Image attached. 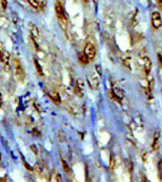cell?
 <instances>
[{"label": "cell", "instance_id": "cell-1", "mask_svg": "<svg viewBox=\"0 0 162 182\" xmlns=\"http://www.w3.org/2000/svg\"><path fill=\"white\" fill-rule=\"evenodd\" d=\"M14 67L15 79L17 80L19 83L23 84L25 82V78H26L25 71H24V68H23V67H22L21 63L17 59L14 60Z\"/></svg>", "mask_w": 162, "mask_h": 182}, {"label": "cell", "instance_id": "cell-2", "mask_svg": "<svg viewBox=\"0 0 162 182\" xmlns=\"http://www.w3.org/2000/svg\"><path fill=\"white\" fill-rule=\"evenodd\" d=\"M151 19H152V26H153L155 30L159 29L162 26V19H161L160 14L158 12H154L153 14H152Z\"/></svg>", "mask_w": 162, "mask_h": 182}, {"label": "cell", "instance_id": "cell-3", "mask_svg": "<svg viewBox=\"0 0 162 182\" xmlns=\"http://www.w3.org/2000/svg\"><path fill=\"white\" fill-rule=\"evenodd\" d=\"M84 53L90 60H93L96 55V50L95 46L91 43H88L85 46V48H84Z\"/></svg>", "mask_w": 162, "mask_h": 182}, {"label": "cell", "instance_id": "cell-4", "mask_svg": "<svg viewBox=\"0 0 162 182\" xmlns=\"http://www.w3.org/2000/svg\"><path fill=\"white\" fill-rule=\"evenodd\" d=\"M0 60L5 65H8L9 60H10V53L6 50V48L2 42H0Z\"/></svg>", "mask_w": 162, "mask_h": 182}, {"label": "cell", "instance_id": "cell-5", "mask_svg": "<svg viewBox=\"0 0 162 182\" xmlns=\"http://www.w3.org/2000/svg\"><path fill=\"white\" fill-rule=\"evenodd\" d=\"M142 64H143V71L146 76H148L151 72V68H152V62L150 60V58L147 56L142 57Z\"/></svg>", "mask_w": 162, "mask_h": 182}, {"label": "cell", "instance_id": "cell-6", "mask_svg": "<svg viewBox=\"0 0 162 182\" xmlns=\"http://www.w3.org/2000/svg\"><path fill=\"white\" fill-rule=\"evenodd\" d=\"M112 97L113 98V100L120 103L121 100L123 99V97H124V92L122 91V89L118 88V87H113L112 90Z\"/></svg>", "mask_w": 162, "mask_h": 182}, {"label": "cell", "instance_id": "cell-7", "mask_svg": "<svg viewBox=\"0 0 162 182\" xmlns=\"http://www.w3.org/2000/svg\"><path fill=\"white\" fill-rule=\"evenodd\" d=\"M87 83L92 89L98 88V79L95 75H88L87 76Z\"/></svg>", "mask_w": 162, "mask_h": 182}, {"label": "cell", "instance_id": "cell-8", "mask_svg": "<svg viewBox=\"0 0 162 182\" xmlns=\"http://www.w3.org/2000/svg\"><path fill=\"white\" fill-rule=\"evenodd\" d=\"M147 77H148V84H147V88H146V91H147L148 95H149V97H150V96H152V93H153L154 80V78L150 75V74H149Z\"/></svg>", "mask_w": 162, "mask_h": 182}, {"label": "cell", "instance_id": "cell-9", "mask_svg": "<svg viewBox=\"0 0 162 182\" xmlns=\"http://www.w3.org/2000/svg\"><path fill=\"white\" fill-rule=\"evenodd\" d=\"M56 15H57V17L58 19L61 21V22H65V14H64V11H63V9L62 7L60 6V4H56Z\"/></svg>", "mask_w": 162, "mask_h": 182}, {"label": "cell", "instance_id": "cell-10", "mask_svg": "<svg viewBox=\"0 0 162 182\" xmlns=\"http://www.w3.org/2000/svg\"><path fill=\"white\" fill-rule=\"evenodd\" d=\"M83 89H84V83L82 79H77L76 83V93H78L80 96H82L83 94Z\"/></svg>", "mask_w": 162, "mask_h": 182}, {"label": "cell", "instance_id": "cell-11", "mask_svg": "<svg viewBox=\"0 0 162 182\" xmlns=\"http://www.w3.org/2000/svg\"><path fill=\"white\" fill-rule=\"evenodd\" d=\"M30 31H31V35L34 40L39 37V31H38V28L35 25H34V24L30 25Z\"/></svg>", "mask_w": 162, "mask_h": 182}, {"label": "cell", "instance_id": "cell-12", "mask_svg": "<svg viewBox=\"0 0 162 182\" xmlns=\"http://www.w3.org/2000/svg\"><path fill=\"white\" fill-rule=\"evenodd\" d=\"M152 147H153L154 150H157L159 148V133L157 132L154 134V141H153V144H152Z\"/></svg>", "mask_w": 162, "mask_h": 182}, {"label": "cell", "instance_id": "cell-13", "mask_svg": "<svg viewBox=\"0 0 162 182\" xmlns=\"http://www.w3.org/2000/svg\"><path fill=\"white\" fill-rule=\"evenodd\" d=\"M49 97L51 99L53 102H54L56 103H60L61 100H60V97L58 95L57 92H54V91H51V92H49Z\"/></svg>", "mask_w": 162, "mask_h": 182}, {"label": "cell", "instance_id": "cell-14", "mask_svg": "<svg viewBox=\"0 0 162 182\" xmlns=\"http://www.w3.org/2000/svg\"><path fill=\"white\" fill-rule=\"evenodd\" d=\"M50 181H51V182H60V181H62V177H61V175L58 173H56V174L51 175V177L50 178Z\"/></svg>", "mask_w": 162, "mask_h": 182}, {"label": "cell", "instance_id": "cell-15", "mask_svg": "<svg viewBox=\"0 0 162 182\" xmlns=\"http://www.w3.org/2000/svg\"><path fill=\"white\" fill-rule=\"evenodd\" d=\"M131 59H130V57L128 56V55H125V56L122 57V62L123 64L125 65L126 67H128L129 69H131V61H130Z\"/></svg>", "mask_w": 162, "mask_h": 182}, {"label": "cell", "instance_id": "cell-16", "mask_svg": "<svg viewBox=\"0 0 162 182\" xmlns=\"http://www.w3.org/2000/svg\"><path fill=\"white\" fill-rule=\"evenodd\" d=\"M27 1L29 2V4H30L32 8H34L35 10L39 9L40 4H39V2H38V0H27Z\"/></svg>", "mask_w": 162, "mask_h": 182}, {"label": "cell", "instance_id": "cell-17", "mask_svg": "<svg viewBox=\"0 0 162 182\" xmlns=\"http://www.w3.org/2000/svg\"><path fill=\"white\" fill-rule=\"evenodd\" d=\"M78 58H79V61L81 62V63H83V64H88L89 63V58L86 56L85 55V53H80L79 54V56H78Z\"/></svg>", "mask_w": 162, "mask_h": 182}, {"label": "cell", "instance_id": "cell-18", "mask_svg": "<svg viewBox=\"0 0 162 182\" xmlns=\"http://www.w3.org/2000/svg\"><path fill=\"white\" fill-rule=\"evenodd\" d=\"M34 66L35 67H36V70H37V72L40 74V76H44V72H43V69H42V67H41V65L38 63V61L37 60H34Z\"/></svg>", "mask_w": 162, "mask_h": 182}, {"label": "cell", "instance_id": "cell-19", "mask_svg": "<svg viewBox=\"0 0 162 182\" xmlns=\"http://www.w3.org/2000/svg\"><path fill=\"white\" fill-rule=\"evenodd\" d=\"M61 163H62V166H63V169L65 170V172L69 173V172H70V167H69V165H68L67 162L65 161L64 159H61Z\"/></svg>", "mask_w": 162, "mask_h": 182}, {"label": "cell", "instance_id": "cell-20", "mask_svg": "<svg viewBox=\"0 0 162 182\" xmlns=\"http://www.w3.org/2000/svg\"><path fill=\"white\" fill-rule=\"evenodd\" d=\"M115 159L113 156H111V159H110V168L115 169Z\"/></svg>", "mask_w": 162, "mask_h": 182}, {"label": "cell", "instance_id": "cell-21", "mask_svg": "<svg viewBox=\"0 0 162 182\" xmlns=\"http://www.w3.org/2000/svg\"><path fill=\"white\" fill-rule=\"evenodd\" d=\"M0 3H1V6H2V8L6 10L7 9V6H8V1L7 0H0Z\"/></svg>", "mask_w": 162, "mask_h": 182}, {"label": "cell", "instance_id": "cell-22", "mask_svg": "<svg viewBox=\"0 0 162 182\" xmlns=\"http://www.w3.org/2000/svg\"><path fill=\"white\" fill-rule=\"evenodd\" d=\"M157 58H158V60H159V63L162 65V52L157 53Z\"/></svg>", "mask_w": 162, "mask_h": 182}, {"label": "cell", "instance_id": "cell-23", "mask_svg": "<svg viewBox=\"0 0 162 182\" xmlns=\"http://www.w3.org/2000/svg\"><path fill=\"white\" fill-rule=\"evenodd\" d=\"M31 149H32V150H34V153L35 155L37 154V149H36V147H35L34 145H32L31 146Z\"/></svg>", "mask_w": 162, "mask_h": 182}, {"label": "cell", "instance_id": "cell-24", "mask_svg": "<svg viewBox=\"0 0 162 182\" xmlns=\"http://www.w3.org/2000/svg\"><path fill=\"white\" fill-rule=\"evenodd\" d=\"M1 105H2V96L0 94V106H1Z\"/></svg>", "mask_w": 162, "mask_h": 182}, {"label": "cell", "instance_id": "cell-25", "mask_svg": "<svg viewBox=\"0 0 162 182\" xmlns=\"http://www.w3.org/2000/svg\"><path fill=\"white\" fill-rule=\"evenodd\" d=\"M83 1H84V2H87V1H88V0H83Z\"/></svg>", "mask_w": 162, "mask_h": 182}, {"label": "cell", "instance_id": "cell-26", "mask_svg": "<svg viewBox=\"0 0 162 182\" xmlns=\"http://www.w3.org/2000/svg\"><path fill=\"white\" fill-rule=\"evenodd\" d=\"M0 158H1V157H0Z\"/></svg>", "mask_w": 162, "mask_h": 182}]
</instances>
